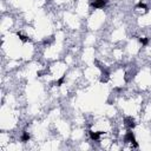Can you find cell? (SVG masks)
I'll use <instances>...</instances> for the list:
<instances>
[{
	"label": "cell",
	"mask_w": 151,
	"mask_h": 151,
	"mask_svg": "<svg viewBox=\"0 0 151 151\" xmlns=\"http://www.w3.org/2000/svg\"><path fill=\"white\" fill-rule=\"evenodd\" d=\"M124 141L126 142V143H132L136 148L138 146V144H137V142H136V138H134V134L132 133L131 131L126 132V134H125V137H124Z\"/></svg>",
	"instance_id": "obj_1"
},
{
	"label": "cell",
	"mask_w": 151,
	"mask_h": 151,
	"mask_svg": "<svg viewBox=\"0 0 151 151\" xmlns=\"http://www.w3.org/2000/svg\"><path fill=\"white\" fill-rule=\"evenodd\" d=\"M109 0H92V7L94 8H101L107 4Z\"/></svg>",
	"instance_id": "obj_2"
},
{
	"label": "cell",
	"mask_w": 151,
	"mask_h": 151,
	"mask_svg": "<svg viewBox=\"0 0 151 151\" xmlns=\"http://www.w3.org/2000/svg\"><path fill=\"white\" fill-rule=\"evenodd\" d=\"M125 120H126V125L130 127V129H132V127L136 126V123H134V120L132 119V118H126Z\"/></svg>",
	"instance_id": "obj_4"
},
{
	"label": "cell",
	"mask_w": 151,
	"mask_h": 151,
	"mask_svg": "<svg viewBox=\"0 0 151 151\" xmlns=\"http://www.w3.org/2000/svg\"><path fill=\"white\" fill-rule=\"evenodd\" d=\"M139 41H141L142 45H146L149 42V40H148V38H139Z\"/></svg>",
	"instance_id": "obj_7"
},
{
	"label": "cell",
	"mask_w": 151,
	"mask_h": 151,
	"mask_svg": "<svg viewBox=\"0 0 151 151\" xmlns=\"http://www.w3.org/2000/svg\"><path fill=\"white\" fill-rule=\"evenodd\" d=\"M63 82H64V77H61V78H60V79H59V80H58V82H57V83H56V84H57V85H58V86H60V85H61V84H63Z\"/></svg>",
	"instance_id": "obj_9"
},
{
	"label": "cell",
	"mask_w": 151,
	"mask_h": 151,
	"mask_svg": "<svg viewBox=\"0 0 151 151\" xmlns=\"http://www.w3.org/2000/svg\"><path fill=\"white\" fill-rule=\"evenodd\" d=\"M21 141H23V142H28V141H30V134H28L27 132H25V133L23 134V137H21Z\"/></svg>",
	"instance_id": "obj_5"
},
{
	"label": "cell",
	"mask_w": 151,
	"mask_h": 151,
	"mask_svg": "<svg viewBox=\"0 0 151 151\" xmlns=\"http://www.w3.org/2000/svg\"><path fill=\"white\" fill-rule=\"evenodd\" d=\"M137 7H138V8H144V9L148 8V7H146V5H145V4H143V2H139V4L137 5Z\"/></svg>",
	"instance_id": "obj_8"
},
{
	"label": "cell",
	"mask_w": 151,
	"mask_h": 151,
	"mask_svg": "<svg viewBox=\"0 0 151 151\" xmlns=\"http://www.w3.org/2000/svg\"><path fill=\"white\" fill-rule=\"evenodd\" d=\"M104 132H101V131H98V132H93V131H90V137H91V139L92 141H99V137L103 134Z\"/></svg>",
	"instance_id": "obj_3"
},
{
	"label": "cell",
	"mask_w": 151,
	"mask_h": 151,
	"mask_svg": "<svg viewBox=\"0 0 151 151\" xmlns=\"http://www.w3.org/2000/svg\"><path fill=\"white\" fill-rule=\"evenodd\" d=\"M18 37L20 38V40H21V41H24V42L28 41V38H27V37H25V35H23V34H21V33H18Z\"/></svg>",
	"instance_id": "obj_6"
}]
</instances>
